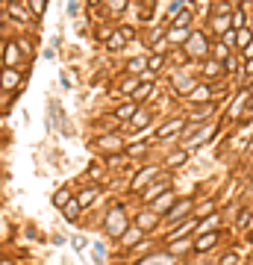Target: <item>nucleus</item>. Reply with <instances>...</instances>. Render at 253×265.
<instances>
[{
	"mask_svg": "<svg viewBox=\"0 0 253 265\" xmlns=\"http://www.w3.org/2000/svg\"><path fill=\"white\" fill-rule=\"evenodd\" d=\"M183 47H186V56H191V59H206V53H209V41H206V35L203 33H191Z\"/></svg>",
	"mask_w": 253,
	"mask_h": 265,
	"instance_id": "f257e3e1",
	"label": "nucleus"
},
{
	"mask_svg": "<svg viewBox=\"0 0 253 265\" xmlns=\"http://www.w3.org/2000/svg\"><path fill=\"white\" fill-rule=\"evenodd\" d=\"M124 230H127V215H124V209H121V206L109 209V215H106V233L115 236V239H121Z\"/></svg>",
	"mask_w": 253,
	"mask_h": 265,
	"instance_id": "f03ea898",
	"label": "nucleus"
},
{
	"mask_svg": "<svg viewBox=\"0 0 253 265\" xmlns=\"http://www.w3.org/2000/svg\"><path fill=\"white\" fill-rule=\"evenodd\" d=\"M215 133V127L212 124H203V127H197L194 130V136H188L186 139V150H194V147H200L203 141H209V136Z\"/></svg>",
	"mask_w": 253,
	"mask_h": 265,
	"instance_id": "7ed1b4c3",
	"label": "nucleus"
},
{
	"mask_svg": "<svg viewBox=\"0 0 253 265\" xmlns=\"http://www.w3.org/2000/svg\"><path fill=\"white\" fill-rule=\"evenodd\" d=\"M194 86H197V83H194L191 77H186V71L183 68L174 71V91H177V94H191Z\"/></svg>",
	"mask_w": 253,
	"mask_h": 265,
	"instance_id": "20e7f679",
	"label": "nucleus"
},
{
	"mask_svg": "<svg viewBox=\"0 0 253 265\" xmlns=\"http://www.w3.org/2000/svg\"><path fill=\"white\" fill-rule=\"evenodd\" d=\"M21 86V71H15V68H6L0 71V88H6V91H15V88Z\"/></svg>",
	"mask_w": 253,
	"mask_h": 265,
	"instance_id": "39448f33",
	"label": "nucleus"
},
{
	"mask_svg": "<svg viewBox=\"0 0 253 265\" xmlns=\"http://www.w3.org/2000/svg\"><path fill=\"white\" fill-rule=\"evenodd\" d=\"M159 174H162L159 168H144V171H138V174H135V180H133V192H141L144 186H150L153 177H159Z\"/></svg>",
	"mask_w": 253,
	"mask_h": 265,
	"instance_id": "423d86ee",
	"label": "nucleus"
},
{
	"mask_svg": "<svg viewBox=\"0 0 253 265\" xmlns=\"http://www.w3.org/2000/svg\"><path fill=\"white\" fill-rule=\"evenodd\" d=\"M174 203H177V200H174V194H171V192H162V194H159V197L150 203V209L156 212V215H168V209L174 206Z\"/></svg>",
	"mask_w": 253,
	"mask_h": 265,
	"instance_id": "0eeeda50",
	"label": "nucleus"
},
{
	"mask_svg": "<svg viewBox=\"0 0 253 265\" xmlns=\"http://www.w3.org/2000/svg\"><path fill=\"white\" fill-rule=\"evenodd\" d=\"M183 127H186V118H171V121H165L162 127H159V139H171V136H177Z\"/></svg>",
	"mask_w": 253,
	"mask_h": 265,
	"instance_id": "6e6552de",
	"label": "nucleus"
},
{
	"mask_svg": "<svg viewBox=\"0 0 253 265\" xmlns=\"http://www.w3.org/2000/svg\"><path fill=\"white\" fill-rule=\"evenodd\" d=\"M200 71H203L206 80H215V77H221L227 68H224V62H218V59H206V62L200 65Z\"/></svg>",
	"mask_w": 253,
	"mask_h": 265,
	"instance_id": "1a4fd4ad",
	"label": "nucleus"
},
{
	"mask_svg": "<svg viewBox=\"0 0 253 265\" xmlns=\"http://www.w3.org/2000/svg\"><path fill=\"white\" fill-rule=\"evenodd\" d=\"M191 18H194V9H191V6H186V9H180L177 15L171 18V24H168V27H183V30H188Z\"/></svg>",
	"mask_w": 253,
	"mask_h": 265,
	"instance_id": "9d476101",
	"label": "nucleus"
},
{
	"mask_svg": "<svg viewBox=\"0 0 253 265\" xmlns=\"http://www.w3.org/2000/svg\"><path fill=\"white\" fill-rule=\"evenodd\" d=\"M3 62H6L9 68H15L18 62H21V47H18V41H9V44H6V50H3Z\"/></svg>",
	"mask_w": 253,
	"mask_h": 265,
	"instance_id": "9b49d317",
	"label": "nucleus"
},
{
	"mask_svg": "<svg viewBox=\"0 0 253 265\" xmlns=\"http://www.w3.org/2000/svg\"><path fill=\"white\" fill-rule=\"evenodd\" d=\"M191 227H197V221H194V218H186V221H180V224H177V227L168 233V242H177V239H183V236H186Z\"/></svg>",
	"mask_w": 253,
	"mask_h": 265,
	"instance_id": "f8f14e48",
	"label": "nucleus"
},
{
	"mask_svg": "<svg viewBox=\"0 0 253 265\" xmlns=\"http://www.w3.org/2000/svg\"><path fill=\"white\" fill-rule=\"evenodd\" d=\"M188 97H191V103H212V88L209 86H194V91H191V94H188Z\"/></svg>",
	"mask_w": 253,
	"mask_h": 265,
	"instance_id": "ddd939ff",
	"label": "nucleus"
},
{
	"mask_svg": "<svg viewBox=\"0 0 253 265\" xmlns=\"http://www.w3.org/2000/svg\"><path fill=\"white\" fill-rule=\"evenodd\" d=\"M127 74H141V77H144V74H147V56H135V59H130V62H127Z\"/></svg>",
	"mask_w": 253,
	"mask_h": 265,
	"instance_id": "4468645a",
	"label": "nucleus"
},
{
	"mask_svg": "<svg viewBox=\"0 0 253 265\" xmlns=\"http://www.w3.org/2000/svg\"><path fill=\"white\" fill-rule=\"evenodd\" d=\"M188 30H183V27H168V44H186L188 41Z\"/></svg>",
	"mask_w": 253,
	"mask_h": 265,
	"instance_id": "2eb2a0df",
	"label": "nucleus"
},
{
	"mask_svg": "<svg viewBox=\"0 0 253 265\" xmlns=\"http://www.w3.org/2000/svg\"><path fill=\"white\" fill-rule=\"evenodd\" d=\"M215 112V103H200V106H194L191 109V124H197V121H203V118H209Z\"/></svg>",
	"mask_w": 253,
	"mask_h": 265,
	"instance_id": "dca6fc26",
	"label": "nucleus"
},
{
	"mask_svg": "<svg viewBox=\"0 0 253 265\" xmlns=\"http://www.w3.org/2000/svg\"><path fill=\"white\" fill-rule=\"evenodd\" d=\"M6 9H9V15L15 18V21H30V18H33V12H30V9H24V6H21L18 0H12V3H9Z\"/></svg>",
	"mask_w": 253,
	"mask_h": 265,
	"instance_id": "f3484780",
	"label": "nucleus"
},
{
	"mask_svg": "<svg viewBox=\"0 0 253 265\" xmlns=\"http://www.w3.org/2000/svg\"><path fill=\"white\" fill-rule=\"evenodd\" d=\"M141 233H144L141 227H127V230H124V236H121V245H124V247H133L135 242L141 239Z\"/></svg>",
	"mask_w": 253,
	"mask_h": 265,
	"instance_id": "a211bd4d",
	"label": "nucleus"
},
{
	"mask_svg": "<svg viewBox=\"0 0 253 265\" xmlns=\"http://www.w3.org/2000/svg\"><path fill=\"white\" fill-rule=\"evenodd\" d=\"M188 209H191V200H177V203H174V206L168 209V221H177V218H183Z\"/></svg>",
	"mask_w": 253,
	"mask_h": 265,
	"instance_id": "6ab92c4d",
	"label": "nucleus"
},
{
	"mask_svg": "<svg viewBox=\"0 0 253 265\" xmlns=\"http://www.w3.org/2000/svg\"><path fill=\"white\" fill-rule=\"evenodd\" d=\"M247 100H250V91H244L241 97H236V100H233V106H230V118L244 115V106H247Z\"/></svg>",
	"mask_w": 253,
	"mask_h": 265,
	"instance_id": "aec40b11",
	"label": "nucleus"
},
{
	"mask_svg": "<svg viewBox=\"0 0 253 265\" xmlns=\"http://www.w3.org/2000/svg\"><path fill=\"white\" fill-rule=\"evenodd\" d=\"M215 242H218V233H203L200 239H197V245H194V250H197V253H203V250H209Z\"/></svg>",
	"mask_w": 253,
	"mask_h": 265,
	"instance_id": "412c9836",
	"label": "nucleus"
},
{
	"mask_svg": "<svg viewBox=\"0 0 253 265\" xmlns=\"http://www.w3.org/2000/svg\"><path fill=\"white\" fill-rule=\"evenodd\" d=\"M250 41H253V30H247V27L236 30V47H238V50H244Z\"/></svg>",
	"mask_w": 253,
	"mask_h": 265,
	"instance_id": "4be33fe9",
	"label": "nucleus"
},
{
	"mask_svg": "<svg viewBox=\"0 0 253 265\" xmlns=\"http://www.w3.org/2000/svg\"><path fill=\"white\" fill-rule=\"evenodd\" d=\"M156 218H159V215H156V212H141V215H138V224H135V227H141L144 230V233H147V230H153V224H156Z\"/></svg>",
	"mask_w": 253,
	"mask_h": 265,
	"instance_id": "5701e85b",
	"label": "nucleus"
},
{
	"mask_svg": "<svg viewBox=\"0 0 253 265\" xmlns=\"http://www.w3.org/2000/svg\"><path fill=\"white\" fill-rule=\"evenodd\" d=\"M97 147H103V150H121V139L118 136H100Z\"/></svg>",
	"mask_w": 253,
	"mask_h": 265,
	"instance_id": "b1692460",
	"label": "nucleus"
},
{
	"mask_svg": "<svg viewBox=\"0 0 253 265\" xmlns=\"http://www.w3.org/2000/svg\"><path fill=\"white\" fill-rule=\"evenodd\" d=\"M150 118H153L150 109H135V115L130 118V121H133L135 127H147V124H150Z\"/></svg>",
	"mask_w": 253,
	"mask_h": 265,
	"instance_id": "393cba45",
	"label": "nucleus"
},
{
	"mask_svg": "<svg viewBox=\"0 0 253 265\" xmlns=\"http://www.w3.org/2000/svg\"><path fill=\"white\" fill-rule=\"evenodd\" d=\"M121 47H124V35L115 30V33H109V41H106V50L109 53H118Z\"/></svg>",
	"mask_w": 253,
	"mask_h": 265,
	"instance_id": "a878e982",
	"label": "nucleus"
},
{
	"mask_svg": "<svg viewBox=\"0 0 253 265\" xmlns=\"http://www.w3.org/2000/svg\"><path fill=\"white\" fill-rule=\"evenodd\" d=\"M68 203H71V192H68V189H59V192L53 194V206H56V209H65Z\"/></svg>",
	"mask_w": 253,
	"mask_h": 265,
	"instance_id": "bb28decb",
	"label": "nucleus"
},
{
	"mask_svg": "<svg viewBox=\"0 0 253 265\" xmlns=\"http://www.w3.org/2000/svg\"><path fill=\"white\" fill-rule=\"evenodd\" d=\"M230 27H233V24H230V21H227V15H212V30H215V33H227V30H230Z\"/></svg>",
	"mask_w": 253,
	"mask_h": 265,
	"instance_id": "cd10ccee",
	"label": "nucleus"
},
{
	"mask_svg": "<svg viewBox=\"0 0 253 265\" xmlns=\"http://www.w3.org/2000/svg\"><path fill=\"white\" fill-rule=\"evenodd\" d=\"M215 227H218V215H209V218H203L200 224H197V233L203 236V233H212Z\"/></svg>",
	"mask_w": 253,
	"mask_h": 265,
	"instance_id": "c85d7f7f",
	"label": "nucleus"
},
{
	"mask_svg": "<svg viewBox=\"0 0 253 265\" xmlns=\"http://www.w3.org/2000/svg\"><path fill=\"white\" fill-rule=\"evenodd\" d=\"M133 115H135V106L133 103H124V106L115 109V118H118V121H130Z\"/></svg>",
	"mask_w": 253,
	"mask_h": 265,
	"instance_id": "c756f323",
	"label": "nucleus"
},
{
	"mask_svg": "<svg viewBox=\"0 0 253 265\" xmlns=\"http://www.w3.org/2000/svg\"><path fill=\"white\" fill-rule=\"evenodd\" d=\"M162 65H165V56H159V53H150V56H147V71H150V74L162 71Z\"/></svg>",
	"mask_w": 253,
	"mask_h": 265,
	"instance_id": "7c9ffc66",
	"label": "nucleus"
},
{
	"mask_svg": "<svg viewBox=\"0 0 253 265\" xmlns=\"http://www.w3.org/2000/svg\"><path fill=\"white\" fill-rule=\"evenodd\" d=\"M165 192V180H159V183H150V189L144 192V200H156L159 194Z\"/></svg>",
	"mask_w": 253,
	"mask_h": 265,
	"instance_id": "2f4dec72",
	"label": "nucleus"
},
{
	"mask_svg": "<svg viewBox=\"0 0 253 265\" xmlns=\"http://www.w3.org/2000/svg\"><path fill=\"white\" fill-rule=\"evenodd\" d=\"M212 53H215L218 62H227V59H230V47H227L224 41H215V44H212Z\"/></svg>",
	"mask_w": 253,
	"mask_h": 265,
	"instance_id": "473e14b6",
	"label": "nucleus"
},
{
	"mask_svg": "<svg viewBox=\"0 0 253 265\" xmlns=\"http://www.w3.org/2000/svg\"><path fill=\"white\" fill-rule=\"evenodd\" d=\"M244 21H247V18H244V9H236V12H233V18H230L233 30H241V27H244Z\"/></svg>",
	"mask_w": 253,
	"mask_h": 265,
	"instance_id": "72a5a7b5",
	"label": "nucleus"
},
{
	"mask_svg": "<svg viewBox=\"0 0 253 265\" xmlns=\"http://www.w3.org/2000/svg\"><path fill=\"white\" fill-rule=\"evenodd\" d=\"M227 12H233V6H230L227 0H218V3H212V15H227Z\"/></svg>",
	"mask_w": 253,
	"mask_h": 265,
	"instance_id": "f704fd0d",
	"label": "nucleus"
},
{
	"mask_svg": "<svg viewBox=\"0 0 253 265\" xmlns=\"http://www.w3.org/2000/svg\"><path fill=\"white\" fill-rule=\"evenodd\" d=\"M183 162H186V150H174V153L168 156V165H171V168H177V165H183Z\"/></svg>",
	"mask_w": 253,
	"mask_h": 265,
	"instance_id": "c9c22d12",
	"label": "nucleus"
},
{
	"mask_svg": "<svg viewBox=\"0 0 253 265\" xmlns=\"http://www.w3.org/2000/svg\"><path fill=\"white\" fill-rule=\"evenodd\" d=\"M94 197H97V192H94V189H85V192L80 194V197H77V203H80V206H88V203H91Z\"/></svg>",
	"mask_w": 253,
	"mask_h": 265,
	"instance_id": "e433bc0d",
	"label": "nucleus"
},
{
	"mask_svg": "<svg viewBox=\"0 0 253 265\" xmlns=\"http://www.w3.org/2000/svg\"><path fill=\"white\" fill-rule=\"evenodd\" d=\"M138 265H171L168 256H147L144 262H138Z\"/></svg>",
	"mask_w": 253,
	"mask_h": 265,
	"instance_id": "4c0bfd02",
	"label": "nucleus"
},
{
	"mask_svg": "<svg viewBox=\"0 0 253 265\" xmlns=\"http://www.w3.org/2000/svg\"><path fill=\"white\" fill-rule=\"evenodd\" d=\"M221 41H224V44H227V47H236V30H233V27H230V30H227V33L221 35Z\"/></svg>",
	"mask_w": 253,
	"mask_h": 265,
	"instance_id": "58836bf2",
	"label": "nucleus"
},
{
	"mask_svg": "<svg viewBox=\"0 0 253 265\" xmlns=\"http://www.w3.org/2000/svg\"><path fill=\"white\" fill-rule=\"evenodd\" d=\"M77 215H80V203H77V200H71V203L65 206V218H77Z\"/></svg>",
	"mask_w": 253,
	"mask_h": 265,
	"instance_id": "ea45409f",
	"label": "nucleus"
},
{
	"mask_svg": "<svg viewBox=\"0 0 253 265\" xmlns=\"http://www.w3.org/2000/svg\"><path fill=\"white\" fill-rule=\"evenodd\" d=\"M44 3H47V0H30V12H33V15H41V12H44Z\"/></svg>",
	"mask_w": 253,
	"mask_h": 265,
	"instance_id": "a19ab883",
	"label": "nucleus"
},
{
	"mask_svg": "<svg viewBox=\"0 0 253 265\" xmlns=\"http://www.w3.org/2000/svg\"><path fill=\"white\" fill-rule=\"evenodd\" d=\"M171 245H174L171 253H186V247H191V242H180V239H177V242H171Z\"/></svg>",
	"mask_w": 253,
	"mask_h": 265,
	"instance_id": "79ce46f5",
	"label": "nucleus"
},
{
	"mask_svg": "<svg viewBox=\"0 0 253 265\" xmlns=\"http://www.w3.org/2000/svg\"><path fill=\"white\" fill-rule=\"evenodd\" d=\"M91 250H94V253H91V259H94V262H103V259H106V253H103V245H94Z\"/></svg>",
	"mask_w": 253,
	"mask_h": 265,
	"instance_id": "37998d69",
	"label": "nucleus"
},
{
	"mask_svg": "<svg viewBox=\"0 0 253 265\" xmlns=\"http://www.w3.org/2000/svg\"><path fill=\"white\" fill-rule=\"evenodd\" d=\"M118 33L124 35V41H133V38H135V30H133V27H118Z\"/></svg>",
	"mask_w": 253,
	"mask_h": 265,
	"instance_id": "c03bdc74",
	"label": "nucleus"
},
{
	"mask_svg": "<svg viewBox=\"0 0 253 265\" xmlns=\"http://www.w3.org/2000/svg\"><path fill=\"white\" fill-rule=\"evenodd\" d=\"M18 47H21V53H33V41H27V38H18Z\"/></svg>",
	"mask_w": 253,
	"mask_h": 265,
	"instance_id": "a18cd8bd",
	"label": "nucleus"
},
{
	"mask_svg": "<svg viewBox=\"0 0 253 265\" xmlns=\"http://www.w3.org/2000/svg\"><path fill=\"white\" fill-rule=\"evenodd\" d=\"M247 218H250V212H247V209H241V212L236 215V227H244V224H247Z\"/></svg>",
	"mask_w": 253,
	"mask_h": 265,
	"instance_id": "49530a36",
	"label": "nucleus"
},
{
	"mask_svg": "<svg viewBox=\"0 0 253 265\" xmlns=\"http://www.w3.org/2000/svg\"><path fill=\"white\" fill-rule=\"evenodd\" d=\"M174 65H177V68H183V65H186V53H183V50H174Z\"/></svg>",
	"mask_w": 253,
	"mask_h": 265,
	"instance_id": "de8ad7c7",
	"label": "nucleus"
},
{
	"mask_svg": "<svg viewBox=\"0 0 253 265\" xmlns=\"http://www.w3.org/2000/svg\"><path fill=\"white\" fill-rule=\"evenodd\" d=\"M144 150H147V144H133L127 153H130V156H138V153H144Z\"/></svg>",
	"mask_w": 253,
	"mask_h": 265,
	"instance_id": "09e8293b",
	"label": "nucleus"
},
{
	"mask_svg": "<svg viewBox=\"0 0 253 265\" xmlns=\"http://www.w3.org/2000/svg\"><path fill=\"white\" fill-rule=\"evenodd\" d=\"M124 6H127V0H112V3H109V9H112V15H115V12H121Z\"/></svg>",
	"mask_w": 253,
	"mask_h": 265,
	"instance_id": "8fccbe9b",
	"label": "nucleus"
},
{
	"mask_svg": "<svg viewBox=\"0 0 253 265\" xmlns=\"http://www.w3.org/2000/svg\"><path fill=\"white\" fill-rule=\"evenodd\" d=\"M221 265H238V256L236 253H227V256L221 259Z\"/></svg>",
	"mask_w": 253,
	"mask_h": 265,
	"instance_id": "3c124183",
	"label": "nucleus"
},
{
	"mask_svg": "<svg viewBox=\"0 0 253 265\" xmlns=\"http://www.w3.org/2000/svg\"><path fill=\"white\" fill-rule=\"evenodd\" d=\"M77 9H80L77 0H68V15H77Z\"/></svg>",
	"mask_w": 253,
	"mask_h": 265,
	"instance_id": "603ef678",
	"label": "nucleus"
},
{
	"mask_svg": "<svg viewBox=\"0 0 253 265\" xmlns=\"http://www.w3.org/2000/svg\"><path fill=\"white\" fill-rule=\"evenodd\" d=\"M244 74H247V77H253V59H247V65H244Z\"/></svg>",
	"mask_w": 253,
	"mask_h": 265,
	"instance_id": "864d4df0",
	"label": "nucleus"
},
{
	"mask_svg": "<svg viewBox=\"0 0 253 265\" xmlns=\"http://www.w3.org/2000/svg\"><path fill=\"white\" fill-rule=\"evenodd\" d=\"M244 56H247V59H253V41L247 44V47H244Z\"/></svg>",
	"mask_w": 253,
	"mask_h": 265,
	"instance_id": "5fc2aeb1",
	"label": "nucleus"
},
{
	"mask_svg": "<svg viewBox=\"0 0 253 265\" xmlns=\"http://www.w3.org/2000/svg\"><path fill=\"white\" fill-rule=\"evenodd\" d=\"M97 3H100V0H88V6H97Z\"/></svg>",
	"mask_w": 253,
	"mask_h": 265,
	"instance_id": "6e6d98bb",
	"label": "nucleus"
},
{
	"mask_svg": "<svg viewBox=\"0 0 253 265\" xmlns=\"http://www.w3.org/2000/svg\"><path fill=\"white\" fill-rule=\"evenodd\" d=\"M247 156H250V159H253V141H250V150H247Z\"/></svg>",
	"mask_w": 253,
	"mask_h": 265,
	"instance_id": "4d7b16f0",
	"label": "nucleus"
},
{
	"mask_svg": "<svg viewBox=\"0 0 253 265\" xmlns=\"http://www.w3.org/2000/svg\"><path fill=\"white\" fill-rule=\"evenodd\" d=\"M0 265H12V262H9V259H0Z\"/></svg>",
	"mask_w": 253,
	"mask_h": 265,
	"instance_id": "13d9d810",
	"label": "nucleus"
},
{
	"mask_svg": "<svg viewBox=\"0 0 253 265\" xmlns=\"http://www.w3.org/2000/svg\"><path fill=\"white\" fill-rule=\"evenodd\" d=\"M0 24H3V9H0Z\"/></svg>",
	"mask_w": 253,
	"mask_h": 265,
	"instance_id": "bf43d9fd",
	"label": "nucleus"
}]
</instances>
